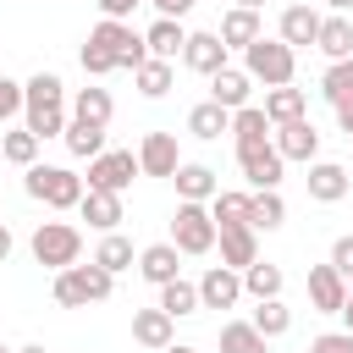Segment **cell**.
<instances>
[{
  "label": "cell",
  "instance_id": "cell-10",
  "mask_svg": "<svg viewBox=\"0 0 353 353\" xmlns=\"http://www.w3.org/2000/svg\"><path fill=\"white\" fill-rule=\"evenodd\" d=\"M237 165H243V176H248L254 193H270V188H281V165L287 160L270 143H254V149H237Z\"/></svg>",
  "mask_w": 353,
  "mask_h": 353
},
{
  "label": "cell",
  "instance_id": "cell-45",
  "mask_svg": "<svg viewBox=\"0 0 353 353\" xmlns=\"http://www.w3.org/2000/svg\"><path fill=\"white\" fill-rule=\"evenodd\" d=\"M138 6H143V0H99V11H105L110 22H127V17L138 11Z\"/></svg>",
  "mask_w": 353,
  "mask_h": 353
},
{
  "label": "cell",
  "instance_id": "cell-20",
  "mask_svg": "<svg viewBox=\"0 0 353 353\" xmlns=\"http://www.w3.org/2000/svg\"><path fill=\"white\" fill-rule=\"evenodd\" d=\"M77 215H83L94 232H116V226H121V193L83 188V204H77Z\"/></svg>",
  "mask_w": 353,
  "mask_h": 353
},
{
  "label": "cell",
  "instance_id": "cell-14",
  "mask_svg": "<svg viewBox=\"0 0 353 353\" xmlns=\"http://www.w3.org/2000/svg\"><path fill=\"white\" fill-rule=\"evenodd\" d=\"M237 298H243V276H237V270L210 265V270L199 276V309H232Z\"/></svg>",
  "mask_w": 353,
  "mask_h": 353
},
{
  "label": "cell",
  "instance_id": "cell-13",
  "mask_svg": "<svg viewBox=\"0 0 353 353\" xmlns=\"http://www.w3.org/2000/svg\"><path fill=\"white\" fill-rule=\"evenodd\" d=\"M215 243H221V265H226V270H237V276L259 259V232H254V226H221V232H215Z\"/></svg>",
  "mask_w": 353,
  "mask_h": 353
},
{
  "label": "cell",
  "instance_id": "cell-1",
  "mask_svg": "<svg viewBox=\"0 0 353 353\" xmlns=\"http://www.w3.org/2000/svg\"><path fill=\"white\" fill-rule=\"evenodd\" d=\"M77 61H83L88 77H105V72H116V66L138 72V66L149 61V50H143V33H132V22H110V17H99V28L88 33V44H83Z\"/></svg>",
  "mask_w": 353,
  "mask_h": 353
},
{
  "label": "cell",
  "instance_id": "cell-16",
  "mask_svg": "<svg viewBox=\"0 0 353 353\" xmlns=\"http://www.w3.org/2000/svg\"><path fill=\"white\" fill-rule=\"evenodd\" d=\"M248 94H254V77H248L243 66H221V72L210 77V99H215L221 110H243Z\"/></svg>",
  "mask_w": 353,
  "mask_h": 353
},
{
  "label": "cell",
  "instance_id": "cell-21",
  "mask_svg": "<svg viewBox=\"0 0 353 353\" xmlns=\"http://www.w3.org/2000/svg\"><path fill=\"white\" fill-rule=\"evenodd\" d=\"M138 276H143V281H154V287H165V281H176V276H182V254H176L171 243H149V248L138 254Z\"/></svg>",
  "mask_w": 353,
  "mask_h": 353
},
{
  "label": "cell",
  "instance_id": "cell-44",
  "mask_svg": "<svg viewBox=\"0 0 353 353\" xmlns=\"http://www.w3.org/2000/svg\"><path fill=\"white\" fill-rule=\"evenodd\" d=\"M143 6H154V11H160V17H171V22H182L199 0H143Z\"/></svg>",
  "mask_w": 353,
  "mask_h": 353
},
{
  "label": "cell",
  "instance_id": "cell-30",
  "mask_svg": "<svg viewBox=\"0 0 353 353\" xmlns=\"http://www.w3.org/2000/svg\"><path fill=\"white\" fill-rule=\"evenodd\" d=\"M281 265H270V259H254L248 270H243V292L254 298V303H265V298H281Z\"/></svg>",
  "mask_w": 353,
  "mask_h": 353
},
{
  "label": "cell",
  "instance_id": "cell-7",
  "mask_svg": "<svg viewBox=\"0 0 353 353\" xmlns=\"http://www.w3.org/2000/svg\"><path fill=\"white\" fill-rule=\"evenodd\" d=\"M171 248L176 254H210L215 248L210 204H176V215H171Z\"/></svg>",
  "mask_w": 353,
  "mask_h": 353
},
{
  "label": "cell",
  "instance_id": "cell-5",
  "mask_svg": "<svg viewBox=\"0 0 353 353\" xmlns=\"http://www.w3.org/2000/svg\"><path fill=\"white\" fill-rule=\"evenodd\" d=\"M243 72L254 77V83H265V88H281V83H292V72H298V50H287L281 39H254L248 50H243Z\"/></svg>",
  "mask_w": 353,
  "mask_h": 353
},
{
  "label": "cell",
  "instance_id": "cell-26",
  "mask_svg": "<svg viewBox=\"0 0 353 353\" xmlns=\"http://www.w3.org/2000/svg\"><path fill=\"white\" fill-rule=\"evenodd\" d=\"M215 33H221V44H226V50H248V44L259 39V11L232 6V11L221 17V28H215Z\"/></svg>",
  "mask_w": 353,
  "mask_h": 353
},
{
  "label": "cell",
  "instance_id": "cell-9",
  "mask_svg": "<svg viewBox=\"0 0 353 353\" xmlns=\"http://www.w3.org/2000/svg\"><path fill=\"white\" fill-rule=\"evenodd\" d=\"M270 149L281 154V160H314L320 154V132H314V121L309 116H298V121H281L276 132H270Z\"/></svg>",
  "mask_w": 353,
  "mask_h": 353
},
{
  "label": "cell",
  "instance_id": "cell-34",
  "mask_svg": "<svg viewBox=\"0 0 353 353\" xmlns=\"http://www.w3.org/2000/svg\"><path fill=\"white\" fill-rule=\"evenodd\" d=\"M154 309H165L171 320H188V314H199V287L176 276V281H165V287H160V303H154Z\"/></svg>",
  "mask_w": 353,
  "mask_h": 353
},
{
  "label": "cell",
  "instance_id": "cell-27",
  "mask_svg": "<svg viewBox=\"0 0 353 353\" xmlns=\"http://www.w3.org/2000/svg\"><path fill=\"white\" fill-rule=\"evenodd\" d=\"M270 116L259 110V105H243V110H232V138H237V149H254V143H270Z\"/></svg>",
  "mask_w": 353,
  "mask_h": 353
},
{
  "label": "cell",
  "instance_id": "cell-47",
  "mask_svg": "<svg viewBox=\"0 0 353 353\" xmlns=\"http://www.w3.org/2000/svg\"><path fill=\"white\" fill-rule=\"evenodd\" d=\"M6 259H11V226L0 221V265H6Z\"/></svg>",
  "mask_w": 353,
  "mask_h": 353
},
{
  "label": "cell",
  "instance_id": "cell-19",
  "mask_svg": "<svg viewBox=\"0 0 353 353\" xmlns=\"http://www.w3.org/2000/svg\"><path fill=\"white\" fill-rule=\"evenodd\" d=\"M182 61H188L193 72L215 77V72L226 66V44H221V33H188V44H182Z\"/></svg>",
  "mask_w": 353,
  "mask_h": 353
},
{
  "label": "cell",
  "instance_id": "cell-48",
  "mask_svg": "<svg viewBox=\"0 0 353 353\" xmlns=\"http://www.w3.org/2000/svg\"><path fill=\"white\" fill-rule=\"evenodd\" d=\"M342 325L353 331V281H347V298H342Z\"/></svg>",
  "mask_w": 353,
  "mask_h": 353
},
{
  "label": "cell",
  "instance_id": "cell-38",
  "mask_svg": "<svg viewBox=\"0 0 353 353\" xmlns=\"http://www.w3.org/2000/svg\"><path fill=\"white\" fill-rule=\"evenodd\" d=\"M221 353H270V342L248 320H232V325H221Z\"/></svg>",
  "mask_w": 353,
  "mask_h": 353
},
{
  "label": "cell",
  "instance_id": "cell-24",
  "mask_svg": "<svg viewBox=\"0 0 353 353\" xmlns=\"http://www.w3.org/2000/svg\"><path fill=\"white\" fill-rule=\"evenodd\" d=\"M259 110L270 116V127H281V121L309 116V94H303V88H292V83H281V88H265V105H259Z\"/></svg>",
  "mask_w": 353,
  "mask_h": 353
},
{
  "label": "cell",
  "instance_id": "cell-39",
  "mask_svg": "<svg viewBox=\"0 0 353 353\" xmlns=\"http://www.w3.org/2000/svg\"><path fill=\"white\" fill-rule=\"evenodd\" d=\"M0 154H6L11 165H22V171H28V165H39V138H33L28 127H17V132H6V138H0Z\"/></svg>",
  "mask_w": 353,
  "mask_h": 353
},
{
  "label": "cell",
  "instance_id": "cell-15",
  "mask_svg": "<svg viewBox=\"0 0 353 353\" xmlns=\"http://www.w3.org/2000/svg\"><path fill=\"white\" fill-rule=\"evenodd\" d=\"M171 182H176V199H182V204H210V199L221 193V176H215L210 165H199V160H182Z\"/></svg>",
  "mask_w": 353,
  "mask_h": 353
},
{
  "label": "cell",
  "instance_id": "cell-3",
  "mask_svg": "<svg viewBox=\"0 0 353 353\" xmlns=\"http://www.w3.org/2000/svg\"><path fill=\"white\" fill-rule=\"evenodd\" d=\"M22 188H28V199H39L44 210H77V204H83V176H77L72 165H28Z\"/></svg>",
  "mask_w": 353,
  "mask_h": 353
},
{
  "label": "cell",
  "instance_id": "cell-46",
  "mask_svg": "<svg viewBox=\"0 0 353 353\" xmlns=\"http://www.w3.org/2000/svg\"><path fill=\"white\" fill-rule=\"evenodd\" d=\"M331 110H336V127L353 138V99H342V105H331Z\"/></svg>",
  "mask_w": 353,
  "mask_h": 353
},
{
  "label": "cell",
  "instance_id": "cell-36",
  "mask_svg": "<svg viewBox=\"0 0 353 353\" xmlns=\"http://www.w3.org/2000/svg\"><path fill=\"white\" fill-rule=\"evenodd\" d=\"M281 221H287V204H281V193H276V188L248 199V226H254V232H276Z\"/></svg>",
  "mask_w": 353,
  "mask_h": 353
},
{
  "label": "cell",
  "instance_id": "cell-51",
  "mask_svg": "<svg viewBox=\"0 0 353 353\" xmlns=\"http://www.w3.org/2000/svg\"><path fill=\"white\" fill-rule=\"evenodd\" d=\"M17 353H50V347H44V342H28V347H17Z\"/></svg>",
  "mask_w": 353,
  "mask_h": 353
},
{
  "label": "cell",
  "instance_id": "cell-32",
  "mask_svg": "<svg viewBox=\"0 0 353 353\" xmlns=\"http://www.w3.org/2000/svg\"><path fill=\"white\" fill-rule=\"evenodd\" d=\"M248 325H254L265 342H276V336H287V331H292V309H287L281 298H265V303L248 314Z\"/></svg>",
  "mask_w": 353,
  "mask_h": 353
},
{
  "label": "cell",
  "instance_id": "cell-29",
  "mask_svg": "<svg viewBox=\"0 0 353 353\" xmlns=\"http://www.w3.org/2000/svg\"><path fill=\"white\" fill-rule=\"evenodd\" d=\"M188 132H193V138H204V143H215L221 132H232V110H221L215 99H204V105H193V110H188Z\"/></svg>",
  "mask_w": 353,
  "mask_h": 353
},
{
  "label": "cell",
  "instance_id": "cell-43",
  "mask_svg": "<svg viewBox=\"0 0 353 353\" xmlns=\"http://www.w3.org/2000/svg\"><path fill=\"white\" fill-rule=\"evenodd\" d=\"M309 353H353V331H320L309 342Z\"/></svg>",
  "mask_w": 353,
  "mask_h": 353
},
{
  "label": "cell",
  "instance_id": "cell-12",
  "mask_svg": "<svg viewBox=\"0 0 353 353\" xmlns=\"http://www.w3.org/2000/svg\"><path fill=\"white\" fill-rule=\"evenodd\" d=\"M176 165H182L176 138H171V132H143V143H138V171H143V176H176Z\"/></svg>",
  "mask_w": 353,
  "mask_h": 353
},
{
  "label": "cell",
  "instance_id": "cell-18",
  "mask_svg": "<svg viewBox=\"0 0 353 353\" xmlns=\"http://www.w3.org/2000/svg\"><path fill=\"white\" fill-rule=\"evenodd\" d=\"M171 331H176V320H171L165 309H138V314H132V342H138V347H149V353L171 347V342H176Z\"/></svg>",
  "mask_w": 353,
  "mask_h": 353
},
{
  "label": "cell",
  "instance_id": "cell-25",
  "mask_svg": "<svg viewBox=\"0 0 353 353\" xmlns=\"http://www.w3.org/2000/svg\"><path fill=\"white\" fill-rule=\"evenodd\" d=\"M314 50L320 55H331V61H347L353 55V22L347 17H320V33H314Z\"/></svg>",
  "mask_w": 353,
  "mask_h": 353
},
{
  "label": "cell",
  "instance_id": "cell-49",
  "mask_svg": "<svg viewBox=\"0 0 353 353\" xmlns=\"http://www.w3.org/2000/svg\"><path fill=\"white\" fill-rule=\"evenodd\" d=\"M325 6H331L336 17H347V11H353V0H325Z\"/></svg>",
  "mask_w": 353,
  "mask_h": 353
},
{
  "label": "cell",
  "instance_id": "cell-22",
  "mask_svg": "<svg viewBox=\"0 0 353 353\" xmlns=\"http://www.w3.org/2000/svg\"><path fill=\"white\" fill-rule=\"evenodd\" d=\"M314 33H320V11H314V6H303V0H298V6H287V11H281V33H276V39H281L287 50L314 44Z\"/></svg>",
  "mask_w": 353,
  "mask_h": 353
},
{
  "label": "cell",
  "instance_id": "cell-8",
  "mask_svg": "<svg viewBox=\"0 0 353 353\" xmlns=\"http://www.w3.org/2000/svg\"><path fill=\"white\" fill-rule=\"evenodd\" d=\"M132 176H143L132 149H105V154L88 160V188H99V193H127Z\"/></svg>",
  "mask_w": 353,
  "mask_h": 353
},
{
  "label": "cell",
  "instance_id": "cell-35",
  "mask_svg": "<svg viewBox=\"0 0 353 353\" xmlns=\"http://www.w3.org/2000/svg\"><path fill=\"white\" fill-rule=\"evenodd\" d=\"M61 143H66L77 160H94V154H105V127H88V121H66Z\"/></svg>",
  "mask_w": 353,
  "mask_h": 353
},
{
  "label": "cell",
  "instance_id": "cell-37",
  "mask_svg": "<svg viewBox=\"0 0 353 353\" xmlns=\"http://www.w3.org/2000/svg\"><path fill=\"white\" fill-rule=\"evenodd\" d=\"M94 265H99V270H110V276L132 270V243H127L121 232H105V237H99V248H94Z\"/></svg>",
  "mask_w": 353,
  "mask_h": 353
},
{
  "label": "cell",
  "instance_id": "cell-50",
  "mask_svg": "<svg viewBox=\"0 0 353 353\" xmlns=\"http://www.w3.org/2000/svg\"><path fill=\"white\" fill-rule=\"evenodd\" d=\"M232 6H243V11H259V6H265V0H232Z\"/></svg>",
  "mask_w": 353,
  "mask_h": 353
},
{
  "label": "cell",
  "instance_id": "cell-33",
  "mask_svg": "<svg viewBox=\"0 0 353 353\" xmlns=\"http://www.w3.org/2000/svg\"><path fill=\"white\" fill-rule=\"evenodd\" d=\"M132 83H138L143 99H165L171 83H176V66H171V61H143V66L132 72Z\"/></svg>",
  "mask_w": 353,
  "mask_h": 353
},
{
  "label": "cell",
  "instance_id": "cell-4",
  "mask_svg": "<svg viewBox=\"0 0 353 353\" xmlns=\"http://www.w3.org/2000/svg\"><path fill=\"white\" fill-rule=\"evenodd\" d=\"M110 287H116V276H110V270H99L94 259H88V265H66V270H55V303H61V309L105 303V298H110Z\"/></svg>",
  "mask_w": 353,
  "mask_h": 353
},
{
  "label": "cell",
  "instance_id": "cell-23",
  "mask_svg": "<svg viewBox=\"0 0 353 353\" xmlns=\"http://www.w3.org/2000/svg\"><path fill=\"white\" fill-rule=\"evenodd\" d=\"M182 44H188V28H182V22H171V17H154V28L143 33L149 61H176V55H182Z\"/></svg>",
  "mask_w": 353,
  "mask_h": 353
},
{
  "label": "cell",
  "instance_id": "cell-17",
  "mask_svg": "<svg viewBox=\"0 0 353 353\" xmlns=\"http://www.w3.org/2000/svg\"><path fill=\"white\" fill-rule=\"evenodd\" d=\"M342 298H347V281L331 265H309V303L320 314H342Z\"/></svg>",
  "mask_w": 353,
  "mask_h": 353
},
{
  "label": "cell",
  "instance_id": "cell-40",
  "mask_svg": "<svg viewBox=\"0 0 353 353\" xmlns=\"http://www.w3.org/2000/svg\"><path fill=\"white\" fill-rule=\"evenodd\" d=\"M320 94H325L331 105L353 99V55H347V61H331V66H325V77H320Z\"/></svg>",
  "mask_w": 353,
  "mask_h": 353
},
{
  "label": "cell",
  "instance_id": "cell-53",
  "mask_svg": "<svg viewBox=\"0 0 353 353\" xmlns=\"http://www.w3.org/2000/svg\"><path fill=\"white\" fill-rule=\"evenodd\" d=\"M0 353H11V347H6V342H0Z\"/></svg>",
  "mask_w": 353,
  "mask_h": 353
},
{
  "label": "cell",
  "instance_id": "cell-28",
  "mask_svg": "<svg viewBox=\"0 0 353 353\" xmlns=\"http://www.w3.org/2000/svg\"><path fill=\"white\" fill-rule=\"evenodd\" d=\"M110 116H116V105H110V94H105V88H77V94H72V121L110 127Z\"/></svg>",
  "mask_w": 353,
  "mask_h": 353
},
{
  "label": "cell",
  "instance_id": "cell-52",
  "mask_svg": "<svg viewBox=\"0 0 353 353\" xmlns=\"http://www.w3.org/2000/svg\"><path fill=\"white\" fill-rule=\"evenodd\" d=\"M160 353H193V347H182V342H171V347H160Z\"/></svg>",
  "mask_w": 353,
  "mask_h": 353
},
{
  "label": "cell",
  "instance_id": "cell-11",
  "mask_svg": "<svg viewBox=\"0 0 353 353\" xmlns=\"http://www.w3.org/2000/svg\"><path fill=\"white\" fill-rule=\"evenodd\" d=\"M309 199L314 204H336V199H347V188H353V171L347 165H336V160H309Z\"/></svg>",
  "mask_w": 353,
  "mask_h": 353
},
{
  "label": "cell",
  "instance_id": "cell-42",
  "mask_svg": "<svg viewBox=\"0 0 353 353\" xmlns=\"http://www.w3.org/2000/svg\"><path fill=\"white\" fill-rule=\"evenodd\" d=\"M11 116H22V83H11V77L0 72V127H6Z\"/></svg>",
  "mask_w": 353,
  "mask_h": 353
},
{
  "label": "cell",
  "instance_id": "cell-6",
  "mask_svg": "<svg viewBox=\"0 0 353 353\" xmlns=\"http://www.w3.org/2000/svg\"><path fill=\"white\" fill-rule=\"evenodd\" d=\"M33 259L39 265H50V270H66V265H77L83 259V232L72 226V221H39V232H33Z\"/></svg>",
  "mask_w": 353,
  "mask_h": 353
},
{
  "label": "cell",
  "instance_id": "cell-2",
  "mask_svg": "<svg viewBox=\"0 0 353 353\" xmlns=\"http://www.w3.org/2000/svg\"><path fill=\"white\" fill-rule=\"evenodd\" d=\"M66 83L55 77V72H33L28 83H22V127L44 143V138H61L66 132Z\"/></svg>",
  "mask_w": 353,
  "mask_h": 353
},
{
  "label": "cell",
  "instance_id": "cell-31",
  "mask_svg": "<svg viewBox=\"0 0 353 353\" xmlns=\"http://www.w3.org/2000/svg\"><path fill=\"white\" fill-rule=\"evenodd\" d=\"M248 199H254V193L221 188V193L210 199V221H215V232H221V226H248Z\"/></svg>",
  "mask_w": 353,
  "mask_h": 353
},
{
  "label": "cell",
  "instance_id": "cell-41",
  "mask_svg": "<svg viewBox=\"0 0 353 353\" xmlns=\"http://www.w3.org/2000/svg\"><path fill=\"white\" fill-rule=\"evenodd\" d=\"M325 265H331V270H336L342 281H353V232L331 243V259H325Z\"/></svg>",
  "mask_w": 353,
  "mask_h": 353
}]
</instances>
